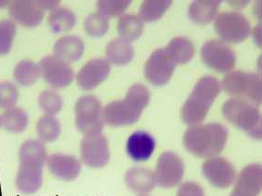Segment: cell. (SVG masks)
Returning a JSON list of instances; mask_svg holds the SVG:
<instances>
[{
    "label": "cell",
    "mask_w": 262,
    "mask_h": 196,
    "mask_svg": "<svg viewBox=\"0 0 262 196\" xmlns=\"http://www.w3.org/2000/svg\"><path fill=\"white\" fill-rule=\"evenodd\" d=\"M149 101L150 92L145 85H132L122 100L113 101L104 107L103 118L105 125L123 127L135 124L140 118Z\"/></svg>",
    "instance_id": "6da1fadb"
},
{
    "label": "cell",
    "mask_w": 262,
    "mask_h": 196,
    "mask_svg": "<svg viewBox=\"0 0 262 196\" xmlns=\"http://www.w3.org/2000/svg\"><path fill=\"white\" fill-rule=\"evenodd\" d=\"M227 128L217 122L190 126L184 134V146L195 157L210 158L224 151L228 141Z\"/></svg>",
    "instance_id": "7a4b0ae2"
},
{
    "label": "cell",
    "mask_w": 262,
    "mask_h": 196,
    "mask_svg": "<svg viewBox=\"0 0 262 196\" xmlns=\"http://www.w3.org/2000/svg\"><path fill=\"white\" fill-rule=\"evenodd\" d=\"M221 91V84L213 76L199 79L181 110L183 121L189 126L203 122Z\"/></svg>",
    "instance_id": "3957f363"
},
{
    "label": "cell",
    "mask_w": 262,
    "mask_h": 196,
    "mask_svg": "<svg viewBox=\"0 0 262 196\" xmlns=\"http://www.w3.org/2000/svg\"><path fill=\"white\" fill-rule=\"evenodd\" d=\"M225 119L254 139L262 137L261 114L257 105L244 98H230L223 105Z\"/></svg>",
    "instance_id": "277c9868"
},
{
    "label": "cell",
    "mask_w": 262,
    "mask_h": 196,
    "mask_svg": "<svg viewBox=\"0 0 262 196\" xmlns=\"http://www.w3.org/2000/svg\"><path fill=\"white\" fill-rule=\"evenodd\" d=\"M220 84L221 89L232 98H244L257 106L261 104V78L258 74L241 70L231 71Z\"/></svg>",
    "instance_id": "5b68a950"
},
{
    "label": "cell",
    "mask_w": 262,
    "mask_h": 196,
    "mask_svg": "<svg viewBox=\"0 0 262 196\" xmlns=\"http://www.w3.org/2000/svg\"><path fill=\"white\" fill-rule=\"evenodd\" d=\"M103 106L100 100L92 94H85L78 99L74 106L75 126L83 135L102 133L105 126Z\"/></svg>",
    "instance_id": "8992f818"
},
{
    "label": "cell",
    "mask_w": 262,
    "mask_h": 196,
    "mask_svg": "<svg viewBox=\"0 0 262 196\" xmlns=\"http://www.w3.org/2000/svg\"><path fill=\"white\" fill-rule=\"evenodd\" d=\"M214 30L221 40L226 44H237L251 34V25L245 15L237 11H225L217 15Z\"/></svg>",
    "instance_id": "52a82bcc"
},
{
    "label": "cell",
    "mask_w": 262,
    "mask_h": 196,
    "mask_svg": "<svg viewBox=\"0 0 262 196\" xmlns=\"http://www.w3.org/2000/svg\"><path fill=\"white\" fill-rule=\"evenodd\" d=\"M200 56L203 63L221 74H228L236 63V56L228 44L222 40H209L201 47Z\"/></svg>",
    "instance_id": "ba28073f"
},
{
    "label": "cell",
    "mask_w": 262,
    "mask_h": 196,
    "mask_svg": "<svg viewBox=\"0 0 262 196\" xmlns=\"http://www.w3.org/2000/svg\"><path fill=\"white\" fill-rule=\"evenodd\" d=\"M81 162L91 168H102L111 159L107 138L102 133L85 135L80 144Z\"/></svg>",
    "instance_id": "9c48e42d"
},
{
    "label": "cell",
    "mask_w": 262,
    "mask_h": 196,
    "mask_svg": "<svg viewBox=\"0 0 262 196\" xmlns=\"http://www.w3.org/2000/svg\"><path fill=\"white\" fill-rule=\"evenodd\" d=\"M41 78L53 90L68 87L75 79L71 64L58 59L53 55L46 56L39 62Z\"/></svg>",
    "instance_id": "30bf717a"
},
{
    "label": "cell",
    "mask_w": 262,
    "mask_h": 196,
    "mask_svg": "<svg viewBox=\"0 0 262 196\" xmlns=\"http://www.w3.org/2000/svg\"><path fill=\"white\" fill-rule=\"evenodd\" d=\"M154 173L159 186L170 189L181 184L185 175V164L175 153L164 152L158 159Z\"/></svg>",
    "instance_id": "8fae6325"
},
{
    "label": "cell",
    "mask_w": 262,
    "mask_h": 196,
    "mask_svg": "<svg viewBox=\"0 0 262 196\" xmlns=\"http://www.w3.org/2000/svg\"><path fill=\"white\" fill-rule=\"evenodd\" d=\"M202 173L206 180L218 189H227L232 186L237 177L233 164L226 158L218 156L208 158L203 163Z\"/></svg>",
    "instance_id": "7c38bea8"
},
{
    "label": "cell",
    "mask_w": 262,
    "mask_h": 196,
    "mask_svg": "<svg viewBox=\"0 0 262 196\" xmlns=\"http://www.w3.org/2000/svg\"><path fill=\"white\" fill-rule=\"evenodd\" d=\"M175 65L164 49L155 50L146 60L144 72L146 80L154 86H163L170 82L174 72Z\"/></svg>",
    "instance_id": "4fadbf2b"
},
{
    "label": "cell",
    "mask_w": 262,
    "mask_h": 196,
    "mask_svg": "<svg viewBox=\"0 0 262 196\" xmlns=\"http://www.w3.org/2000/svg\"><path fill=\"white\" fill-rule=\"evenodd\" d=\"M111 69V63L104 58L90 59L75 76L78 86L83 91H92L107 80Z\"/></svg>",
    "instance_id": "5bb4252c"
},
{
    "label": "cell",
    "mask_w": 262,
    "mask_h": 196,
    "mask_svg": "<svg viewBox=\"0 0 262 196\" xmlns=\"http://www.w3.org/2000/svg\"><path fill=\"white\" fill-rule=\"evenodd\" d=\"M8 9L10 20L25 28H35L44 20L45 12L35 0H13Z\"/></svg>",
    "instance_id": "9a60e30c"
},
{
    "label": "cell",
    "mask_w": 262,
    "mask_h": 196,
    "mask_svg": "<svg viewBox=\"0 0 262 196\" xmlns=\"http://www.w3.org/2000/svg\"><path fill=\"white\" fill-rule=\"evenodd\" d=\"M46 166L55 178L63 182H73L82 172L81 160L63 153H55L49 156Z\"/></svg>",
    "instance_id": "2e32d148"
},
{
    "label": "cell",
    "mask_w": 262,
    "mask_h": 196,
    "mask_svg": "<svg viewBox=\"0 0 262 196\" xmlns=\"http://www.w3.org/2000/svg\"><path fill=\"white\" fill-rule=\"evenodd\" d=\"M230 196H258L262 189V167L251 164L244 167L238 174Z\"/></svg>",
    "instance_id": "e0dca14e"
},
{
    "label": "cell",
    "mask_w": 262,
    "mask_h": 196,
    "mask_svg": "<svg viewBox=\"0 0 262 196\" xmlns=\"http://www.w3.org/2000/svg\"><path fill=\"white\" fill-rule=\"evenodd\" d=\"M157 147L155 138L145 131L132 133L126 142V153L133 161H147Z\"/></svg>",
    "instance_id": "ac0fdd59"
},
{
    "label": "cell",
    "mask_w": 262,
    "mask_h": 196,
    "mask_svg": "<svg viewBox=\"0 0 262 196\" xmlns=\"http://www.w3.org/2000/svg\"><path fill=\"white\" fill-rule=\"evenodd\" d=\"M44 182V167L19 165L15 178L17 190L25 194H34L41 189Z\"/></svg>",
    "instance_id": "d6986e66"
},
{
    "label": "cell",
    "mask_w": 262,
    "mask_h": 196,
    "mask_svg": "<svg viewBox=\"0 0 262 196\" xmlns=\"http://www.w3.org/2000/svg\"><path fill=\"white\" fill-rule=\"evenodd\" d=\"M83 40L74 35H66L59 37L54 44L53 56L67 63L76 62L84 53Z\"/></svg>",
    "instance_id": "ffe728a7"
},
{
    "label": "cell",
    "mask_w": 262,
    "mask_h": 196,
    "mask_svg": "<svg viewBox=\"0 0 262 196\" xmlns=\"http://www.w3.org/2000/svg\"><path fill=\"white\" fill-rule=\"evenodd\" d=\"M124 181L126 186L139 195H146L158 186L155 173L146 167H132L127 170Z\"/></svg>",
    "instance_id": "44dd1931"
},
{
    "label": "cell",
    "mask_w": 262,
    "mask_h": 196,
    "mask_svg": "<svg viewBox=\"0 0 262 196\" xmlns=\"http://www.w3.org/2000/svg\"><path fill=\"white\" fill-rule=\"evenodd\" d=\"M19 165L45 167L49 157L46 143L38 139H28L19 146Z\"/></svg>",
    "instance_id": "7402d4cb"
},
{
    "label": "cell",
    "mask_w": 262,
    "mask_h": 196,
    "mask_svg": "<svg viewBox=\"0 0 262 196\" xmlns=\"http://www.w3.org/2000/svg\"><path fill=\"white\" fill-rule=\"evenodd\" d=\"M221 4V0H194L188 9L190 20L198 24H208L217 17Z\"/></svg>",
    "instance_id": "603a6c76"
},
{
    "label": "cell",
    "mask_w": 262,
    "mask_h": 196,
    "mask_svg": "<svg viewBox=\"0 0 262 196\" xmlns=\"http://www.w3.org/2000/svg\"><path fill=\"white\" fill-rule=\"evenodd\" d=\"M164 50L176 66L188 63L194 55L193 42L184 36H178L170 40Z\"/></svg>",
    "instance_id": "cb8c5ba5"
},
{
    "label": "cell",
    "mask_w": 262,
    "mask_h": 196,
    "mask_svg": "<svg viewBox=\"0 0 262 196\" xmlns=\"http://www.w3.org/2000/svg\"><path fill=\"white\" fill-rule=\"evenodd\" d=\"M106 59L116 66L130 63L135 57V49L131 43L120 37L112 40L106 47Z\"/></svg>",
    "instance_id": "d4e9b609"
},
{
    "label": "cell",
    "mask_w": 262,
    "mask_h": 196,
    "mask_svg": "<svg viewBox=\"0 0 262 196\" xmlns=\"http://www.w3.org/2000/svg\"><path fill=\"white\" fill-rule=\"evenodd\" d=\"M76 22L77 18L73 10L60 6L50 11L48 18L49 29L57 35L73 30Z\"/></svg>",
    "instance_id": "484cf974"
},
{
    "label": "cell",
    "mask_w": 262,
    "mask_h": 196,
    "mask_svg": "<svg viewBox=\"0 0 262 196\" xmlns=\"http://www.w3.org/2000/svg\"><path fill=\"white\" fill-rule=\"evenodd\" d=\"M2 128L8 133L19 134L25 133L29 125L30 118L28 113L24 108L15 106L13 108L4 110L1 114Z\"/></svg>",
    "instance_id": "4316f807"
},
{
    "label": "cell",
    "mask_w": 262,
    "mask_h": 196,
    "mask_svg": "<svg viewBox=\"0 0 262 196\" xmlns=\"http://www.w3.org/2000/svg\"><path fill=\"white\" fill-rule=\"evenodd\" d=\"M41 78L39 63L31 59H24L16 64L13 69L15 84L21 87H31Z\"/></svg>",
    "instance_id": "83f0119b"
},
{
    "label": "cell",
    "mask_w": 262,
    "mask_h": 196,
    "mask_svg": "<svg viewBox=\"0 0 262 196\" xmlns=\"http://www.w3.org/2000/svg\"><path fill=\"white\" fill-rule=\"evenodd\" d=\"M117 31L120 38L131 43L140 37L144 31V21L138 15L123 14L118 20Z\"/></svg>",
    "instance_id": "f1b7e54d"
},
{
    "label": "cell",
    "mask_w": 262,
    "mask_h": 196,
    "mask_svg": "<svg viewBox=\"0 0 262 196\" xmlns=\"http://www.w3.org/2000/svg\"><path fill=\"white\" fill-rule=\"evenodd\" d=\"M35 133L41 142H53L61 134V124L56 116L43 115L35 124Z\"/></svg>",
    "instance_id": "f546056e"
},
{
    "label": "cell",
    "mask_w": 262,
    "mask_h": 196,
    "mask_svg": "<svg viewBox=\"0 0 262 196\" xmlns=\"http://www.w3.org/2000/svg\"><path fill=\"white\" fill-rule=\"evenodd\" d=\"M170 0H146L139 9V18L144 22H153L160 20L171 6Z\"/></svg>",
    "instance_id": "4dcf8cb0"
},
{
    "label": "cell",
    "mask_w": 262,
    "mask_h": 196,
    "mask_svg": "<svg viewBox=\"0 0 262 196\" xmlns=\"http://www.w3.org/2000/svg\"><path fill=\"white\" fill-rule=\"evenodd\" d=\"M37 104L44 115L56 116L63 108V98L56 90L49 89L40 93Z\"/></svg>",
    "instance_id": "1f68e13d"
},
{
    "label": "cell",
    "mask_w": 262,
    "mask_h": 196,
    "mask_svg": "<svg viewBox=\"0 0 262 196\" xmlns=\"http://www.w3.org/2000/svg\"><path fill=\"white\" fill-rule=\"evenodd\" d=\"M86 35L98 38L106 35L110 29V19L98 12L88 15L83 23Z\"/></svg>",
    "instance_id": "d6a6232c"
},
{
    "label": "cell",
    "mask_w": 262,
    "mask_h": 196,
    "mask_svg": "<svg viewBox=\"0 0 262 196\" xmlns=\"http://www.w3.org/2000/svg\"><path fill=\"white\" fill-rule=\"evenodd\" d=\"M17 35V25L10 19L0 20V57L10 53Z\"/></svg>",
    "instance_id": "836d02e7"
},
{
    "label": "cell",
    "mask_w": 262,
    "mask_h": 196,
    "mask_svg": "<svg viewBox=\"0 0 262 196\" xmlns=\"http://www.w3.org/2000/svg\"><path fill=\"white\" fill-rule=\"evenodd\" d=\"M131 3V0H98L97 12L107 19L122 17Z\"/></svg>",
    "instance_id": "e575fe53"
},
{
    "label": "cell",
    "mask_w": 262,
    "mask_h": 196,
    "mask_svg": "<svg viewBox=\"0 0 262 196\" xmlns=\"http://www.w3.org/2000/svg\"><path fill=\"white\" fill-rule=\"evenodd\" d=\"M19 97V91L17 84L3 81L0 82V108L6 110L16 106Z\"/></svg>",
    "instance_id": "d590c367"
},
{
    "label": "cell",
    "mask_w": 262,
    "mask_h": 196,
    "mask_svg": "<svg viewBox=\"0 0 262 196\" xmlns=\"http://www.w3.org/2000/svg\"><path fill=\"white\" fill-rule=\"evenodd\" d=\"M176 196H206L203 188L199 183L186 182L181 183Z\"/></svg>",
    "instance_id": "8d00e7d4"
},
{
    "label": "cell",
    "mask_w": 262,
    "mask_h": 196,
    "mask_svg": "<svg viewBox=\"0 0 262 196\" xmlns=\"http://www.w3.org/2000/svg\"><path fill=\"white\" fill-rule=\"evenodd\" d=\"M37 5L44 12L49 10V12L59 7L60 1L58 0H35Z\"/></svg>",
    "instance_id": "74e56055"
},
{
    "label": "cell",
    "mask_w": 262,
    "mask_h": 196,
    "mask_svg": "<svg viewBox=\"0 0 262 196\" xmlns=\"http://www.w3.org/2000/svg\"><path fill=\"white\" fill-rule=\"evenodd\" d=\"M10 3V1H8V0H0V10H1V9H4L6 7L9 8Z\"/></svg>",
    "instance_id": "f35d334b"
},
{
    "label": "cell",
    "mask_w": 262,
    "mask_h": 196,
    "mask_svg": "<svg viewBox=\"0 0 262 196\" xmlns=\"http://www.w3.org/2000/svg\"><path fill=\"white\" fill-rule=\"evenodd\" d=\"M2 128V118H1V115H0V129Z\"/></svg>",
    "instance_id": "ab89813d"
},
{
    "label": "cell",
    "mask_w": 262,
    "mask_h": 196,
    "mask_svg": "<svg viewBox=\"0 0 262 196\" xmlns=\"http://www.w3.org/2000/svg\"><path fill=\"white\" fill-rule=\"evenodd\" d=\"M138 196H147V195H138Z\"/></svg>",
    "instance_id": "60d3db41"
}]
</instances>
